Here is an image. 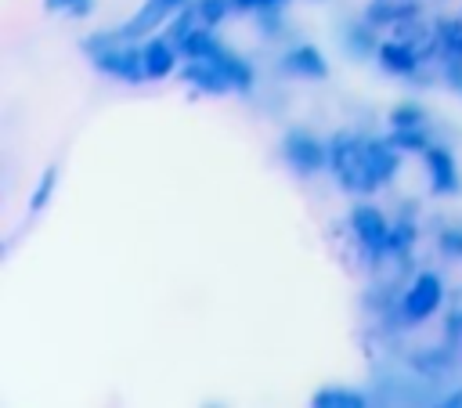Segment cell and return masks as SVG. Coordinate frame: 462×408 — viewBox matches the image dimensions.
<instances>
[{
  "label": "cell",
  "mask_w": 462,
  "mask_h": 408,
  "mask_svg": "<svg viewBox=\"0 0 462 408\" xmlns=\"http://www.w3.org/2000/svg\"><path fill=\"white\" fill-rule=\"evenodd\" d=\"M242 4H256V0H242ZM260 4H267V0H260Z\"/></svg>",
  "instance_id": "4"
},
{
  "label": "cell",
  "mask_w": 462,
  "mask_h": 408,
  "mask_svg": "<svg viewBox=\"0 0 462 408\" xmlns=\"http://www.w3.org/2000/svg\"><path fill=\"white\" fill-rule=\"evenodd\" d=\"M437 296H440V285H437V278L422 274V278L415 282V289L408 292L404 307H408V314H411V318H422V314H426V311L437 303Z\"/></svg>",
  "instance_id": "1"
},
{
  "label": "cell",
  "mask_w": 462,
  "mask_h": 408,
  "mask_svg": "<svg viewBox=\"0 0 462 408\" xmlns=\"http://www.w3.org/2000/svg\"><path fill=\"white\" fill-rule=\"evenodd\" d=\"M148 54H152V72H162V69L170 65V58H166V51H162V47H152Z\"/></svg>",
  "instance_id": "3"
},
{
  "label": "cell",
  "mask_w": 462,
  "mask_h": 408,
  "mask_svg": "<svg viewBox=\"0 0 462 408\" xmlns=\"http://www.w3.org/2000/svg\"><path fill=\"white\" fill-rule=\"evenodd\" d=\"M357 224H361V231H365V238H383V220H379L375 213L361 209V213H357Z\"/></svg>",
  "instance_id": "2"
}]
</instances>
